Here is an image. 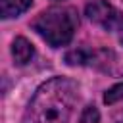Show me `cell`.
Listing matches in <instances>:
<instances>
[{"mask_svg": "<svg viewBox=\"0 0 123 123\" xmlns=\"http://www.w3.org/2000/svg\"><path fill=\"white\" fill-rule=\"evenodd\" d=\"M111 56L106 50H90V48H77L65 54V62L69 65H100L106 63V58Z\"/></svg>", "mask_w": 123, "mask_h": 123, "instance_id": "4", "label": "cell"}, {"mask_svg": "<svg viewBox=\"0 0 123 123\" xmlns=\"http://www.w3.org/2000/svg\"><path fill=\"white\" fill-rule=\"evenodd\" d=\"M12 56H13L17 65H27L33 60V56H35V48H33V44L27 38L17 37L13 40V44H12Z\"/></svg>", "mask_w": 123, "mask_h": 123, "instance_id": "5", "label": "cell"}, {"mask_svg": "<svg viewBox=\"0 0 123 123\" xmlns=\"http://www.w3.org/2000/svg\"><path fill=\"white\" fill-rule=\"evenodd\" d=\"M33 0H0V13L2 17H15L23 13Z\"/></svg>", "mask_w": 123, "mask_h": 123, "instance_id": "6", "label": "cell"}, {"mask_svg": "<svg viewBox=\"0 0 123 123\" xmlns=\"http://www.w3.org/2000/svg\"><path fill=\"white\" fill-rule=\"evenodd\" d=\"M86 15L96 25L104 27L106 31H119L123 29V13L115 10L106 0H92L86 6Z\"/></svg>", "mask_w": 123, "mask_h": 123, "instance_id": "3", "label": "cell"}, {"mask_svg": "<svg viewBox=\"0 0 123 123\" xmlns=\"http://www.w3.org/2000/svg\"><path fill=\"white\" fill-rule=\"evenodd\" d=\"M119 100H123V83L111 86V88L104 94V102H106V104H115V102H119Z\"/></svg>", "mask_w": 123, "mask_h": 123, "instance_id": "7", "label": "cell"}, {"mask_svg": "<svg viewBox=\"0 0 123 123\" xmlns=\"http://www.w3.org/2000/svg\"><path fill=\"white\" fill-rule=\"evenodd\" d=\"M77 98L79 88L71 79L54 77L37 88L23 113V123H67Z\"/></svg>", "mask_w": 123, "mask_h": 123, "instance_id": "1", "label": "cell"}, {"mask_svg": "<svg viewBox=\"0 0 123 123\" xmlns=\"http://www.w3.org/2000/svg\"><path fill=\"white\" fill-rule=\"evenodd\" d=\"M77 25V13L71 8H50L33 21V29L54 48L65 46L73 38Z\"/></svg>", "mask_w": 123, "mask_h": 123, "instance_id": "2", "label": "cell"}, {"mask_svg": "<svg viewBox=\"0 0 123 123\" xmlns=\"http://www.w3.org/2000/svg\"><path fill=\"white\" fill-rule=\"evenodd\" d=\"M79 121H81V123H98V121H100V113H98V110H96L94 106H86V108L83 110Z\"/></svg>", "mask_w": 123, "mask_h": 123, "instance_id": "8", "label": "cell"}]
</instances>
